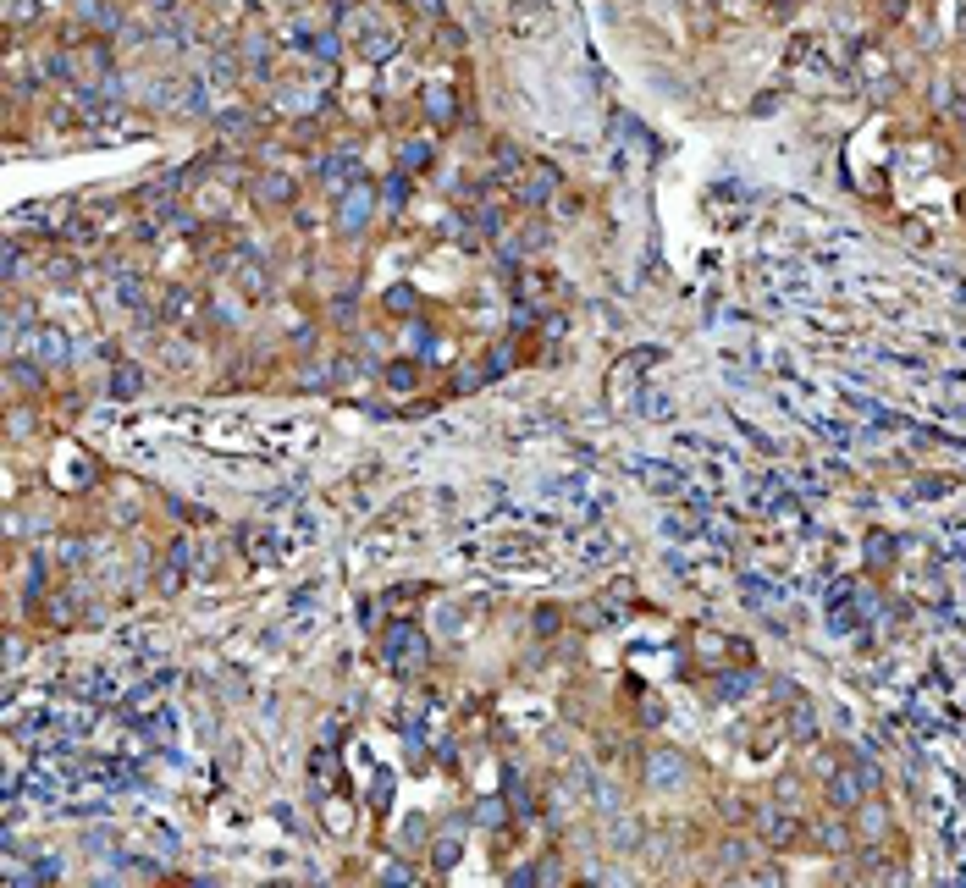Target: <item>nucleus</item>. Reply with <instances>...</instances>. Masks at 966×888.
<instances>
[{
	"mask_svg": "<svg viewBox=\"0 0 966 888\" xmlns=\"http://www.w3.org/2000/svg\"><path fill=\"white\" fill-rule=\"evenodd\" d=\"M28 348H34V359H66V337H61L55 326H39V331L28 337Z\"/></svg>",
	"mask_w": 966,
	"mask_h": 888,
	"instance_id": "obj_8",
	"label": "nucleus"
},
{
	"mask_svg": "<svg viewBox=\"0 0 966 888\" xmlns=\"http://www.w3.org/2000/svg\"><path fill=\"white\" fill-rule=\"evenodd\" d=\"M552 182H558V177H552V171H536L530 182H519V199H525V204H541V199L552 193Z\"/></svg>",
	"mask_w": 966,
	"mask_h": 888,
	"instance_id": "obj_11",
	"label": "nucleus"
},
{
	"mask_svg": "<svg viewBox=\"0 0 966 888\" xmlns=\"http://www.w3.org/2000/svg\"><path fill=\"white\" fill-rule=\"evenodd\" d=\"M414 381H420V370H414V365H403V359H398V365H387V386H398V392H409Z\"/></svg>",
	"mask_w": 966,
	"mask_h": 888,
	"instance_id": "obj_14",
	"label": "nucleus"
},
{
	"mask_svg": "<svg viewBox=\"0 0 966 888\" xmlns=\"http://www.w3.org/2000/svg\"><path fill=\"white\" fill-rule=\"evenodd\" d=\"M685 778H690V762L679 756V750H652V756H646V784L652 789H674Z\"/></svg>",
	"mask_w": 966,
	"mask_h": 888,
	"instance_id": "obj_4",
	"label": "nucleus"
},
{
	"mask_svg": "<svg viewBox=\"0 0 966 888\" xmlns=\"http://www.w3.org/2000/svg\"><path fill=\"white\" fill-rule=\"evenodd\" d=\"M310 44H315V55H320V61H337V55H342V39H337V34H315Z\"/></svg>",
	"mask_w": 966,
	"mask_h": 888,
	"instance_id": "obj_17",
	"label": "nucleus"
},
{
	"mask_svg": "<svg viewBox=\"0 0 966 888\" xmlns=\"http://www.w3.org/2000/svg\"><path fill=\"white\" fill-rule=\"evenodd\" d=\"M756 834H763L768 844H790L795 839V816L779 811V805H763V811H756Z\"/></svg>",
	"mask_w": 966,
	"mask_h": 888,
	"instance_id": "obj_5",
	"label": "nucleus"
},
{
	"mask_svg": "<svg viewBox=\"0 0 966 888\" xmlns=\"http://www.w3.org/2000/svg\"><path fill=\"white\" fill-rule=\"evenodd\" d=\"M6 381H12V392H44V376H39V365H23V359H12Z\"/></svg>",
	"mask_w": 966,
	"mask_h": 888,
	"instance_id": "obj_9",
	"label": "nucleus"
},
{
	"mask_svg": "<svg viewBox=\"0 0 966 888\" xmlns=\"http://www.w3.org/2000/svg\"><path fill=\"white\" fill-rule=\"evenodd\" d=\"M320 811H326V823H331L337 834H342V828H349V823H354V811H342V805H337L331 795H320Z\"/></svg>",
	"mask_w": 966,
	"mask_h": 888,
	"instance_id": "obj_16",
	"label": "nucleus"
},
{
	"mask_svg": "<svg viewBox=\"0 0 966 888\" xmlns=\"http://www.w3.org/2000/svg\"><path fill=\"white\" fill-rule=\"evenodd\" d=\"M426 161H431V144H409L403 150V171H420Z\"/></svg>",
	"mask_w": 966,
	"mask_h": 888,
	"instance_id": "obj_19",
	"label": "nucleus"
},
{
	"mask_svg": "<svg viewBox=\"0 0 966 888\" xmlns=\"http://www.w3.org/2000/svg\"><path fill=\"white\" fill-rule=\"evenodd\" d=\"M856 828H862V839H883V834H889V811H883L872 795L856 805Z\"/></svg>",
	"mask_w": 966,
	"mask_h": 888,
	"instance_id": "obj_7",
	"label": "nucleus"
},
{
	"mask_svg": "<svg viewBox=\"0 0 966 888\" xmlns=\"http://www.w3.org/2000/svg\"><path fill=\"white\" fill-rule=\"evenodd\" d=\"M138 386H144V376H138L133 365H116V370H111V392H116V397H133Z\"/></svg>",
	"mask_w": 966,
	"mask_h": 888,
	"instance_id": "obj_10",
	"label": "nucleus"
},
{
	"mask_svg": "<svg viewBox=\"0 0 966 888\" xmlns=\"http://www.w3.org/2000/svg\"><path fill=\"white\" fill-rule=\"evenodd\" d=\"M867 795H878V767L872 762H845V767L828 773V805L856 811Z\"/></svg>",
	"mask_w": 966,
	"mask_h": 888,
	"instance_id": "obj_1",
	"label": "nucleus"
},
{
	"mask_svg": "<svg viewBox=\"0 0 966 888\" xmlns=\"http://www.w3.org/2000/svg\"><path fill=\"white\" fill-rule=\"evenodd\" d=\"M365 55H370V61H387V55H392V39H381V34L365 39Z\"/></svg>",
	"mask_w": 966,
	"mask_h": 888,
	"instance_id": "obj_21",
	"label": "nucleus"
},
{
	"mask_svg": "<svg viewBox=\"0 0 966 888\" xmlns=\"http://www.w3.org/2000/svg\"><path fill=\"white\" fill-rule=\"evenodd\" d=\"M403 199H409V182H403V171H392V177L381 182V204H392V210H398Z\"/></svg>",
	"mask_w": 966,
	"mask_h": 888,
	"instance_id": "obj_15",
	"label": "nucleus"
},
{
	"mask_svg": "<svg viewBox=\"0 0 966 888\" xmlns=\"http://www.w3.org/2000/svg\"><path fill=\"white\" fill-rule=\"evenodd\" d=\"M817 839H823V844H828V850H845V844H851V839H845V828H840V823H823V828H817Z\"/></svg>",
	"mask_w": 966,
	"mask_h": 888,
	"instance_id": "obj_20",
	"label": "nucleus"
},
{
	"mask_svg": "<svg viewBox=\"0 0 966 888\" xmlns=\"http://www.w3.org/2000/svg\"><path fill=\"white\" fill-rule=\"evenodd\" d=\"M376 199H381V188H370V182H354L349 193H337V227L349 238H360L376 216Z\"/></svg>",
	"mask_w": 966,
	"mask_h": 888,
	"instance_id": "obj_3",
	"label": "nucleus"
},
{
	"mask_svg": "<svg viewBox=\"0 0 966 888\" xmlns=\"http://www.w3.org/2000/svg\"><path fill=\"white\" fill-rule=\"evenodd\" d=\"M78 17H89V23H100V28H116V12L100 6V0H78Z\"/></svg>",
	"mask_w": 966,
	"mask_h": 888,
	"instance_id": "obj_12",
	"label": "nucleus"
},
{
	"mask_svg": "<svg viewBox=\"0 0 966 888\" xmlns=\"http://www.w3.org/2000/svg\"><path fill=\"white\" fill-rule=\"evenodd\" d=\"M381 651H387V662H392L398 673H420V668L431 662V646H426V635L414 629V624H392L387 640H381Z\"/></svg>",
	"mask_w": 966,
	"mask_h": 888,
	"instance_id": "obj_2",
	"label": "nucleus"
},
{
	"mask_svg": "<svg viewBox=\"0 0 966 888\" xmlns=\"http://www.w3.org/2000/svg\"><path fill=\"white\" fill-rule=\"evenodd\" d=\"M249 193H254L260 204H288V199H293V177H288V171H260V177L249 182Z\"/></svg>",
	"mask_w": 966,
	"mask_h": 888,
	"instance_id": "obj_6",
	"label": "nucleus"
},
{
	"mask_svg": "<svg viewBox=\"0 0 966 888\" xmlns=\"http://www.w3.org/2000/svg\"><path fill=\"white\" fill-rule=\"evenodd\" d=\"M216 127H222V132H227V139H243V132H249V127H254V116H249V111H227V116H222V122H216Z\"/></svg>",
	"mask_w": 966,
	"mask_h": 888,
	"instance_id": "obj_13",
	"label": "nucleus"
},
{
	"mask_svg": "<svg viewBox=\"0 0 966 888\" xmlns=\"http://www.w3.org/2000/svg\"><path fill=\"white\" fill-rule=\"evenodd\" d=\"M188 309H193V298H188V293H172V298H166V320H177V326H182V320H188Z\"/></svg>",
	"mask_w": 966,
	"mask_h": 888,
	"instance_id": "obj_18",
	"label": "nucleus"
}]
</instances>
